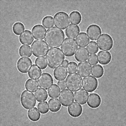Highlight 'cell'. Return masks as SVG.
<instances>
[{
    "instance_id": "obj_41",
    "label": "cell",
    "mask_w": 126,
    "mask_h": 126,
    "mask_svg": "<svg viewBox=\"0 0 126 126\" xmlns=\"http://www.w3.org/2000/svg\"><path fill=\"white\" fill-rule=\"evenodd\" d=\"M57 85L59 87L60 89L62 90L65 89L66 88L65 81H64V80L59 81L57 83Z\"/></svg>"
},
{
    "instance_id": "obj_8",
    "label": "cell",
    "mask_w": 126,
    "mask_h": 126,
    "mask_svg": "<svg viewBox=\"0 0 126 126\" xmlns=\"http://www.w3.org/2000/svg\"><path fill=\"white\" fill-rule=\"evenodd\" d=\"M96 43L98 49L102 51H107L110 50L113 47L114 41L109 34L103 33L97 39Z\"/></svg>"
},
{
    "instance_id": "obj_23",
    "label": "cell",
    "mask_w": 126,
    "mask_h": 126,
    "mask_svg": "<svg viewBox=\"0 0 126 126\" xmlns=\"http://www.w3.org/2000/svg\"><path fill=\"white\" fill-rule=\"evenodd\" d=\"M65 34L68 37L74 38L80 32V28L78 25L71 24L65 29Z\"/></svg>"
},
{
    "instance_id": "obj_16",
    "label": "cell",
    "mask_w": 126,
    "mask_h": 126,
    "mask_svg": "<svg viewBox=\"0 0 126 126\" xmlns=\"http://www.w3.org/2000/svg\"><path fill=\"white\" fill-rule=\"evenodd\" d=\"M89 96L88 92L84 89H80L75 92L74 94V99L75 101L81 105H84L87 102Z\"/></svg>"
},
{
    "instance_id": "obj_37",
    "label": "cell",
    "mask_w": 126,
    "mask_h": 126,
    "mask_svg": "<svg viewBox=\"0 0 126 126\" xmlns=\"http://www.w3.org/2000/svg\"><path fill=\"white\" fill-rule=\"evenodd\" d=\"M35 63L41 69H45L48 65L46 58L44 57L37 58L35 60Z\"/></svg>"
},
{
    "instance_id": "obj_10",
    "label": "cell",
    "mask_w": 126,
    "mask_h": 126,
    "mask_svg": "<svg viewBox=\"0 0 126 126\" xmlns=\"http://www.w3.org/2000/svg\"><path fill=\"white\" fill-rule=\"evenodd\" d=\"M59 98L62 105L67 107L73 102L74 94L68 89H64L60 93Z\"/></svg>"
},
{
    "instance_id": "obj_40",
    "label": "cell",
    "mask_w": 126,
    "mask_h": 126,
    "mask_svg": "<svg viewBox=\"0 0 126 126\" xmlns=\"http://www.w3.org/2000/svg\"><path fill=\"white\" fill-rule=\"evenodd\" d=\"M88 62L92 65L96 64L98 63L97 55L96 54L90 55L88 58Z\"/></svg>"
},
{
    "instance_id": "obj_21",
    "label": "cell",
    "mask_w": 126,
    "mask_h": 126,
    "mask_svg": "<svg viewBox=\"0 0 126 126\" xmlns=\"http://www.w3.org/2000/svg\"><path fill=\"white\" fill-rule=\"evenodd\" d=\"M89 56V53L85 47H79L75 53L74 57L76 60L79 62L86 61Z\"/></svg>"
},
{
    "instance_id": "obj_9",
    "label": "cell",
    "mask_w": 126,
    "mask_h": 126,
    "mask_svg": "<svg viewBox=\"0 0 126 126\" xmlns=\"http://www.w3.org/2000/svg\"><path fill=\"white\" fill-rule=\"evenodd\" d=\"M98 81L93 76L89 75L84 77L82 80L83 88L88 92H93L97 88Z\"/></svg>"
},
{
    "instance_id": "obj_1",
    "label": "cell",
    "mask_w": 126,
    "mask_h": 126,
    "mask_svg": "<svg viewBox=\"0 0 126 126\" xmlns=\"http://www.w3.org/2000/svg\"><path fill=\"white\" fill-rule=\"evenodd\" d=\"M64 39V33L63 31L56 27L47 30L44 37V41L50 48L60 47Z\"/></svg>"
},
{
    "instance_id": "obj_31",
    "label": "cell",
    "mask_w": 126,
    "mask_h": 126,
    "mask_svg": "<svg viewBox=\"0 0 126 126\" xmlns=\"http://www.w3.org/2000/svg\"><path fill=\"white\" fill-rule=\"evenodd\" d=\"M25 87L27 90L34 92L38 88V82L35 79H29L26 81Z\"/></svg>"
},
{
    "instance_id": "obj_28",
    "label": "cell",
    "mask_w": 126,
    "mask_h": 126,
    "mask_svg": "<svg viewBox=\"0 0 126 126\" xmlns=\"http://www.w3.org/2000/svg\"><path fill=\"white\" fill-rule=\"evenodd\" d=\"M34 95L36 100L38 102H42L46 100L48 98L47 92L44 89L38 88L34 92Z\"/></svg>"
},
{
    "instance_id": "obj_32",
    "label": "cell",
    "mask_w": 126,
    "mask_h": 126,
    "mask_svg": "<svg viewBox=\"0 0 126 126\" xmlns=\"http://www.w3.org/2000/svg\"><path fill=\"white\" fill-rule=\"evenodd\" d=\"M48 94L51 98H57L61 92V89L56 84H53L47 90Z\"/></svg>"
},
{
    "instance_id": "obj_7",
    "label": "cell",
    "mask_w": 126,
    "mask_h": 126,
    "mask_svg": "<svg viewBox=\"0 0 126 126\" xmlns=\"http://www.w3.org/2000/svg\"><path fill=\"white\" fill-rule=\"evenodd\" d=\"M54 23L55 26L61 30H64L69 25L68 15L65 12L59 11L54 16Z\"/></svg>"
},
{
    "instance_id": "obj_2",
    "label": "cell",
    "mask_w": 126,
    "mask_h": 126,
    "mask_svg": "<svg viewBox=\"0 0 126 126\" xmlns=\"http://www.w3.org/2000/svg\"><path fill=\"white\" fill-rule=\"evenodd\" d=\"M45 58L48 66L52 69L62 65L65 59V56L59 48H51L49 49Z\"/></svg>"
},
{
    "instance_id": "obj_12",
    "label": "cell",
    "mask_w": 126,
    "mask_h": 126,
    "mask_svg": "<svg viewBox=\"0 0 126 126\" xmlns=\"http://www.w3.org/2000/svg\"><path fill=\"white\" fill-rule=\"evenodd\" d=\"M32 66V61L28 58H20L17 62V68L22 73H26Z\"/></svg>"
},
{
    "instance_id": "obj_6",
    "label": "cell",
    "mask_w": 126,
    "mask_h": 126,
    "mask_svg": "<svg viewBox=\"0 0 126 126\" xmlns=\"http://www.w3.org/2000/svg\"><path fill=\"white\" fill-rule=\"evenodd\" d=\"M20 102L22 106L26 109H30L35 106L36 98L32 92L25 90L20 96Z\"/></svg>"
},
{
    "instance_id": "obj_17",
    "label": "cell",
    "mask_w": 126,
    "mask_h": 126,
    "mask_svg": "<svg viewBox=\"0 0 126 126\" xmlns=\"http://www.w3.org/2000/svg\"><path fill=\"white\" fill-rule=\"evenodd\" d=\"M67 111L70 116L74 118H77L82 114L83 108L78 103L72 102L68 106Z\"/></svg>"
},
{
    "instance_id": "obj_11",
    "label": "cell",
    "mask_w": 126,
    "mask_h": 126,
    "mask_svg": "<svg viewBox=\"0 0 126 126\" xmlns=\"http://www.w3.org/2000/svg\"><path fill=\"white\" fill-rule=\"evenodd\" d=\"M53 79L51 75L47 72L43 73L37 79L38 86L45 90L48 88L53 84Z\"/></svg>"
},
{
    "instance_id": "obj_5",
    "label": "cell",
    "mask_w": 126,
    "mask_h": 126,
    "mask_svg": "<svg viewBox=\"0 0 126 126\" xmlns=\"http://www.w3.org/2000/svg\"><path fill=\"white\" fill-rule=\"evenodd\" d=\"M78 49V45L75 39L71 38H65L61 47V49L66 57L74 55Z\"/></svg>"
},
{
    "instance_id": "obj_29",
    "label": "cell",
    "mask_w": 126,
    "mask_h": 126,
    "mask_svg": "<svg viewBox=\"0 0 126 126\" xmlns=\"http://www.w3.org/2000/svg\"><path fill=\"white\" fill-rule=\"evenodd\" d=\"M27 115L29 119L32 122L38 121L41 116L39 110L36 107H33L28 110Z\"/></svg>"
},
{
    "instance_id": "obj_25",
    "label": "cell",
    "mask_w": 126,
    "mask_h": 126,
    "mask_svg": "<svg viewBox=\"0 0 126 126\" xmlns=\"http://www.w3.org/2000/svg\"><path fill=\"white\" fill-rule=\"evenodd\" d=\"M49 110L53 113L59 111L61 108V104L59 100L57 98H50L48 102Z\"/></svg>"
},
{
    "instance_id": "obj_15",
    "label": "cell",
    "mask_w": 126,
    "mask_h": 126,
    "mask_svg": "<svg viewBox=\"0 0 126 126\" xmlns=\"http://www.w3.org/2000/svg\"><path fill=\"white\" fill-rule=\"evenodd\" d=\"M46 31V28L43 25L37 24L33 27L32 33L35 39L42 40L44 38Z\"/></svg>"
},
{
    "instance_id": "obj_34",
    "label": "cell",
    "mask_w": 126,
    "mask_h": 126,
    "mask_svg": "<svg viewBox=\"0 0 126 126\" xmlns=\"http://www.w3.org/2000/svg\"><path fill=\"white\" fill-rule=\"evenodd\" d=\"M25 29L24 25L20 22H16L12 27V31L16 35H20L21 33L24 31Z\"/></svg>"
},
{
    "instance_id": "obj_38",
    "label": "cell",
    "mask_w": 126,
    "mask_h": 126,
    "mask_svg": "<svg viewBox=\"0 0 126 126\" xmlns=\"http://www.w3.org/2000/svg\"><path fill=\"white\" fill-rule=\"evenodd\" d=\"M37 107L39 111L42 114H45L49 111V107L47 104V102L42 101L37 104Z\"/></svg>"
},
{
    "instance_id": "obj_42",
    "label": "cell",
    "mask_w": 126,
    "mask_h": 126,
    "mask_svg": "<svg viewBox=\"0 0 126 126\" xmlns=\"http://www.w3.org/2000/svg\"><path fill=\"white\" fill-rule=\"evenodd\" d=\"M68 63V61L67 60H64L63 62V64H62V65H63V66L65 67V66H67Z\"/></svg>"
},
{
    "instance_id": "obj_19",
    "label": "cell",
    "mask_w": 126,
    "mask_h": 126,
    "mask_svg": "<svg viewBox=\"0 0 126 126\" xmlns=\"http://www.w3.org/2000/svg\"><path fill=\"white\" fill-rule=\"evenodd\" d=\"M101 99L99 94L96 93H91L89 94L88 101V105L92 108H96L101 104Z\"/></svg>"
},
{
    "instance_id": "obj_13",
    "label": "cell",
    "mask_w": 126,
    "mask_h": 126,
    "mask_svg": "<svg viewBox=\"0 0 126 126\" xmlns=\"http://www.w3.org/2000/svg\"><path fill=\"white\" fill-rule=\"evenodd\" d=\"M86 32L88 37L92 41L97 40L102 32L100 27L96 24H92L89 26Z\"/></svg>"
},
{
    "instance_id": "obj_36",
    "label": "cell",
    "mask_w": 126,
    "mask_h": 126,
    "mask_svg": "<svg viewBox=\"0 0 126 126\" xmlns=\"http://www.w3.org/2000/svg\"><path fill=\"white\" fill-rule=\"evenodd\" d=\"M87 49L90 54H95L98 51V47L96 42L92 40L90 41L87 45Z\"/></svg>"
},
{
    "instance_id": "obj_33",
    "label": "cell",
    "mask_w": 126,
    "mask_h": 126,
    "mask_svg": "<svg viewBox=\"0 0 126 126\" xmlns=\"http://www.w3.org/2000/svg\"><path fill=\"white\" fill-rule=\"evenodd\" d=\"M31 47L29 45H22L19 49V55L22 57L29 58L32 55Z\"/></svg>"
},
{
    "instance_id": "obj_24",
    "label": "cell",
    "mask_w": 126,
    "mask_h": 126,
    "mask_svg": "<svg viewBox=\"0 0 126 126\" xmlns=\"http://www.w3.org/2000/svg\"><path fill=\"white\" fill-rule=\"evenodd\" d=\"M75 41L79 47H83L87 45L90 42V38L87 33L85 32H81L79 33L76 37Z\"/></svg>"
},
{
    "instance_id": "obj_30",
    "label": "cell",
    "mask_w": 126,
    "mask_h": 126,
    "mask_svg": "<svg viewBox=\"0 0 126 126\" xmlns=\"http://www.w3.org/2000/svg\"><path fill=\"white\" fill-rule=\"evenodd\" d=\"M69 20L71 24L73 25L79 24L82 20V16L81 13L76 10L72 11L69 15Z\"/></svg>"
},
{
    "instance_id": "obj_3",
    "label": "cell",
    "mask_w": 126,
    "mask_h": 126,
    "mask_svg": "<svg viewBox=\"0 0 126 126\" xmlns=\"http://www.w3.org/2000/svg\"><path fill=\"white\" fill-rule=\"evenodd\" d=\"M82 77L78 73L69 74L65 78L67 88L72 92H75L82 87Z\"/></svg>"
},
{
    "instance_id": "obj_39",
    "label": "cell",
    "mask_w": 126,
    "mask_h": 126,
    "mask_svg": "<svg viewBox=\"0 0 126 126\" xmlns=\"http://www.w3.org/2000/svg\"><path fill=\"white\" fill-rule=\"evenodd\" d=\"M77 69V64L74 62H70L68 63L66 66V70L69 74L75 73Z\"/></svg>"
},
{
    "instance_id": "obj_27",
    "label": "cell",
    "mask_w": 126,
    "mask_h": 126,
    "mask_svg": "<svg viewBox=\"0 0 126 126\" xmlns=\"http://www.w3.org/2000/svg\"><path fill=\"white\" fill-rule=\"evenodd\" d=\"M104 70L103 67L100 64L94 65L91 68V73L92 76L96 78H101L104 74Z\"/></svg>"
},
{
    "instance_id": "obj_26",
    "label": "cell",
    "mask_w": 126,
    "mask_h": 126,
    "mask_svg": "<svg viewBox=\"0 0 126 126\" xmlns=\"http://www.w3.org/2000/svg\"><path fill=\"white\" fill-rule=\"evenodd\" d=\"M42 71L41 69L35 64H33L31 66L28 72V76L31 79H37L41 75Z\"/></svg>"
},
{
    "instance_id": "obj_22",
    "label": "cell",
    "mask_w": 126,
    "mask_h": 126,
    "mask_svg": "<svg viewBox=\"0 0 126 126\" xmlns=\"http://www.w3.org/2000/svg\"><path fill=\"white\" fill-rule=\"evenodd\" d=\"M53 75L57 80L60 81L64 80L67 75L66 68L63 65L60 66L54 69L53 71Z\"/></svg>"
},
{
    "instance_id": "obj_4",
    "label": "cell",
    "mask_w": 126,
    "mask_h": 126,
    "mask_svg": "<svg viewBox=\"0 0 126 126\" xmlns=\"http://www.w3.org/2000/svg\"><path fill=\"white\" fill-rule=\"evenodd\" d=\"M32 54L36 57H42L46 56L49 47L43 40H35L31 45Z\"/></svg>"
},
{
    "instance_id": "obj_18",
    "label": "cell",
    "mask_w": 126,
    "mask_h": 126,
    "mask_svg": "<svg viewBox=\"0 0 126 126\" xmlns=\"http://www.w3.org/2000/svg\"><path fill=\"white\" fill-rule=\"evenodd\" d=\"M34 37L32 34V32L29 30L24 31L19 35V41L21 44L25 45H32L34 41Z\"/></svg>"
},
{
    "instance_id": "obj_20",
    "label": "cell",
    "mask_w": 126,
    "mask_h": 126,
    "mask_svg": "<svg viewBox=\"0 0 126 126\" xmlns=\"http://www.w3.org/2000/svg\"><path fill=\"white\" fill-rule=\"evenodd\" d=\"M97 58L99 63L102 65H106L111 62L112 56L109 51L101 50L98 53Z\"/></svg>"
},
{
    "instance_id": "obj_35",
    "label": "cell",
    "mask_w": 126,
    "mask_h": 126,
    "mask_svg": "<svg viewBox=\"0 0 126 126\" xmlns=\"http://www.w3.org/2000/svg\"><path fill=\"white\" fill-rule=\"evenodd\" d=\"M43 26L46 29H50L53 27L54 25V19L52 16L47 15L44 17L42 20Z\"/></svg>"
},
{
    "instance_id": "obj_14",
    "label": "cell",
    "mask_w": 126,
    "mask_h": 126,
    "mask_svg": "<svg viewBox=\"0 0 126 126\" xmlns=\"http://www.w3.org/2000/svg\"><path fill=\"white\" fill-rule=\"evenodd\" d=\"M91 65L87 61L81 62L77 66V73L82 77H85L91 74Z\"/></svg>"
}]
</instances>
